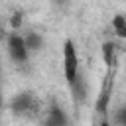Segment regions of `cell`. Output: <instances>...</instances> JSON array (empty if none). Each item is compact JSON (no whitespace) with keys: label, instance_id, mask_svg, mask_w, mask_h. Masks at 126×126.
Listing matches in <instances>:
<instances>
[{"label":"cell","instance_id":"cell-10","mask_svg":"<svg viewBox=\"0 0 126 126\" xmlns=\"http://www.w3.org/2000/svg\"><path fill=\"white\" fill-rule=\"evenodd\" d=\"M22 24H24V14H22V12H14V14L10 16V28H12V30H20Z\"/></svg>","mask_w":126,"mask_h":126},{"label":"cell","instance_id":"cell-3","mask_svg":"<svg viewBox=\"0 0 126 126\" xmlns=\"http://www.w3.org/2000/svg\"><path fill=\"white\" fill-rule=\"evenodd\" d=\"M112 77H114L112 71L104 77V83H102V89H100V96H98V100H96V112H98V114H106V110H108L110 93H112V83H114Z\"/></svg>","mask_w":126,"mask_h":126},{"label":"cell","instance_id":"cell-7","mask_svg":"<svg viewBox=\"0 0 126 126\" xmlns=\"http://www.w3.org/2000/svg\"><path fill=\"white\" fill-rule=\"evenodd\" d=\"M102 59H104V63H106L108 69L114 67V63H116V45H114V43L106 41V43L102 45Z\"/></svg>","mask_w":126,"mask_h":126},{"label":"cell","instance_id":"cell-4","mask_svg":"<svg viewBox=\"0 0 126 126\" xmlns=\"http://www.w3.org/2000/svg\"><path fill=\"white\" fill-rule=\"evenodd\" d=\"M12 110L14 112H28V110H35V100L30 93H22L12 100Z\"/></svg>","mask_w":126,"mask_h":126},{"label":"cell","instance_id":"cell-1","mask_svg":"<svg viewBox=\"0 0 126 126\" xmlns=\"http://www.w3.org/2000/svg\"><path fill=\"white\" fill-rule=\"evenodd\" d=\"M79 73V55L75 51V45L71 39H65L63 43V75L65 81L71 83Z\"/></svg>","mask_w":126,"mask_h":126},{"label":"cell","instance_id":"cell-5","mask_svg":"<svg viewBox=\"0 0 126 126\" xmlns=\"http://www.w3.org/2000/svg\"><path fill=\"white\" fill-rule=\"evenodd\" d=\"M69 85H71V91H73V98H75L77 102H83V100L87 98V81H85V77L81 75V71L77 73V77H75Z\"/></svg>","mask_w":126,"mask_h":126},{"label":"cell","instance_id":"cell-11","mask_svg":"<svg viewBox=\"0 0 126 126\" xmlns=\"http://www.w3.org/2000/svg\"><path fill=\"white\" fill-rule=\"evenodd\" d=\"M114 122H116V124H124V126H126V106H122V108L116 112Z\"/></svg>","mask_w":126,"mask_h":126},{"label":"cell","instance_id":"cell-9","mask_svg":"<svg viewBox=\"0 0 126 126\" xmlns=\"http://www.w3.org/2000/svg\"><path fill=\"white\" fill-rule=\"evenodd\" d=\"M24 41H26V47H28V51L30 49H39L41 47V43H43V39H41V35L39 33H35V32H30L26 37H24Z\"/></svg>","mask_w":126,"mask_h":126},{"label":"cell","instance_id":"cell-8","mask_svg":"<svg viewBox=\"0 0 126 126\" xmlns=\"http://www.w3.org/2000/svg\"><path fill=\"white\" fill-rule=\"evenodd\" d=\"M112 28H114V33L122 39H126V18L124 14H118L112 18Z\"/></svg>","mask_w":126,"mask_h":126},{"label":"cell","instance_id":"cell-13","mask_svg":"<svg viewBox=\"0 0 126 126\" xmlns=\"http://www.w3.org/2000/svg\"><path fill=\"white\" fill-rule=\"evenodd\" d=\"M124 18H126V14H124Z\"/></svg>","mask_w":126,"mask_h":126},{"label":"cell","instance_id":"cell-12","mask_svg":"<svg viewBox=\"0 0 126 126\" xmlns=\"http://www.w3.org/2000/svg\"><path fill=\"white\" fill-rule=\"evenodd\" d=\"M4 37H6V32H4V28H2V26H0V41H2V39H4Z\"/></svg>","mask_w":126,"mask_h":126},{"label":"cell","instance_id":"cell-2","mask_svg":"<svg viewBox=\"0 0 126 126\" xmlns=\"http://www.w3.org/2000/svg\"><path fill=\"white\" fill-rule=\"evenodd\" d=\"M8 53L12 57V61L16 63H24L28 59V47H26V41L22 35H18L16 32L8 35Z\"/></svg>","mask_w":126,"mask_h":126},{"label":"cell","instance_id":"cell-6","mask_svg":"<svg viewBox=\"0 0 126 126\" xmlns=\"http://www.w3.org/2000/svg\"><path fill=\"white\" fill-rule=\"evenodd\" d=\"M45 124H49V126H61V124H67V116L63 114V110H61L57 104H53L51 110H49V116L45 118Z\"/></svg>","mask_w":126,"mask_h":126}]
</instances>
